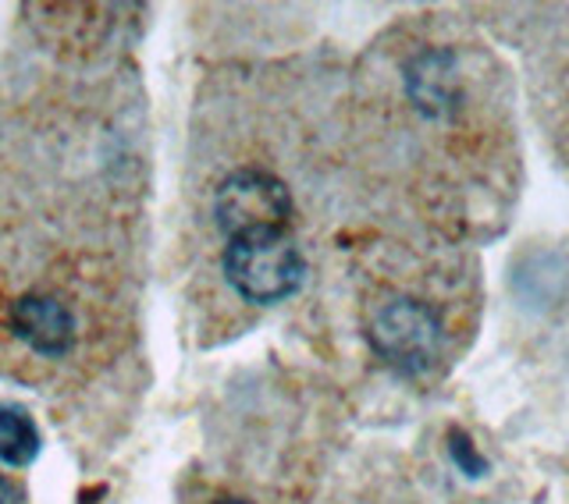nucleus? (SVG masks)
Listing matches in <instances>:
<instances>
[{
    "instance_id": "obj_9",
    "label": "nucleus",
    "mask_w": 569,
    "mask_h": 504,
    "mask_svg": "<svg viewBox=\"0 0 569 504\" xmlns=\"http://www.w3.org/2000/svg\"><path fill=\"white\" fill-rule=\"evenodd\" d=\"M218 504H249V501H239V497H228V501H218Z\"/></svg>"
},
{
    "instance_id": "obj_3",
    "label": "nucleus",
    "mask_w": 569,
    "mask_h": 504,
    "mask_svg": "<svg viewBox=\"0 0 569 504\" xmlns=\"http://www.w3.org/2000/svg\"><path fill=\"white\" fill-rule=\"evenodd\" d=\"M213 218L231 239L253 235V231H284L292 218V195L281 178L260 168H242L221 182Z\"/></svg>"
},
{
    "instance_id": "obj_5",
    "label": "nucleus",
    "mask_w": 569,
    "mask_h": 504,
    "mask_svg": "<svg viewBox=\"0 0 569 504\" xmlns=\"http://www.w3.org/2000/svg\"><path fill=\"white\" fill-rule=\"evenodd\" d=\"M409 93L423 111H445V103L456 100V71L452 58L445 53H427L409 71Z\"/></svg>"
},
{
    "instance_id": "obj_6",
    "label": "nucleus",
    "mask_w": 569,
    "mask_h": 504,
    "mask_svg": "<svg viewBox=\"0 0 569 504\" xmlns=\"http://www.w3.org/2000/svg\"><path fill=\"white\" fill-rule=\"evenodd\" d=\"M36 455H40V430L29 420V412L0 402V462L29 465Z\"/></svg>"
},
{
    "instance_id": "obj_4",
    "label": "nucleus",
    "mask_w": 569,
    "mask_h": 504,
    "mask_svg": "<svg viewBox=\"0 0 569 504\" xmlns=\"http://www.w3.org/2000/svg\"><path fill=\"white\" fill-rule=\"evenodd\" d=\"M11 331L40 355H64L76 345V316L50 295H26L11 305Z\"/></svg>"
},
{
    "instance_id": "obj_2",
    "label": "nucleus",
    "mask_w": 569,
    "mask_h": 504,
    "mask_svg": "<svg viewBox=\"0 0 569 504\" xmlns=\"http://www.w3.org/2000/svg\"><path fill=\"white\" fill-rule=\"evenodd\" d=\"M370 345L388 366L402 373H423L441 352V320L431 305L417 299H391L370 320Z\"/></svg>"
},
{
    "instance_id": "obj_7",
    "label": "nucleus",
    "mask_w": 569,
    "mask_h": 504,
    "mask_svg": "<svg viewBox=\"0 0 569 504\" xmlns=\"http://www.w3.org/2000/svg\"><path fill=\"white\" fill-rule=\"evenodd\" d=\"M449 455L456 458V465L467 476H485L488 473V462L477 455V447L470 444V437L462 434V430H452V434H449Z\"/></svg>"
},
{
    "instance_id": "obj_1",
    "label": "nucleus",
    "mask_w": 569,
    "mask_h": 504,
    "mask_svg": "<svg viewBox=\"0 0 569 504\" xmlns=\"http://www.w3.org/2000/svg\"><path fill=\"white\" fill-rule=\"evenodd\" d=\"M224 274L249 302H281L302 284L307 263L284 231H253L231 239L224 249Z\"/></svg>"
},
{
    "instance_id": "obj_8",
    "label": "nucleus",
    "mask_w": 569,
    "mask_h": 504,
    "mask_svg": "<svg viewBox=\"0 0 569 504\" xmlns=\"http://www.w3.org/2000/svg\"><path fill=\"white\" fill-rule=\"evenodd\" d=\"M0 504H22V494H18V487L4 476H0Z\"/></svg>"
}]
</instances>
